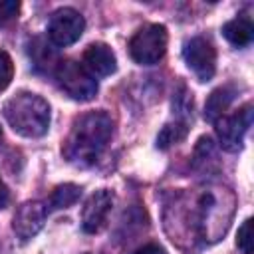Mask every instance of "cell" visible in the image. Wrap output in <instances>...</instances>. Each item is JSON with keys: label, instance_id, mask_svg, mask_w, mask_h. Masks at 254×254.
<instances>
[{"label": "cell", "instance_id": "16", "mask_svg": "<svg viewBox=\"0 0 254 254\" xmlns=\"http://www.w3.org/2000/svg\"><path fill=\"white\" fill-rule=\"evenodd\" d=\"M236 244L242 250V254H252L254 252V232H252V218H246L242 226L238 228Z\"/></svg>", "mask_w": 254, "mask_h": 254}, {"label": "cell", "instance_id": "3", "mask_svg": "<svg viewBox=\"0 0 254 254\" xmlns=\"http://www.w3.org/2000/svg\"><path fill=\"white\" fill-rule=\"evenodd\" d=\"M226 194L230 192L228 190L214 192V189H210V190H202L196 196V206L190 208V216H194L192 222L202 240H218L226 232L234 210L232 198L224 202Z\"/></svg>", "mask_w": 254, "mask_h": 254}, {"label": "cell", "instance_id": "8", "mask_svg": "<svg viewBox=\"0 0 254 254\" xmlns=\"http://www.w3.org/2000/svg\"><path fill=\"white\" fill-rule=\"evenodd\" d=\"M183 58L198 81H208L216 71V50L210 40L202 36H194L185 42Z\"/></svg>", "mask_w": 254, "mask_h": 254}, {"label": "cell", "instance_id": "7", "mask_svg": "<svg viewBox=\"0 0 254 254\" xmlns=\"http://www.w3.org/2000/svg\"><path fill=\"white\" fill-rule=\"evenodd\" d=\"M85 30L83 16L73 8H58L48 22V38L54 46L65 48L81 38Z\"/></svg>", "mask_w": 254, "mask_h": 254}, {"label": "cell", "instance_id": "14", "mask_svg": "<svg viewBox=\"0 0 254 254\" xmlns=\"http://www.w3.org/2000/svg\"><path fill=\"white\" fill-rule=\"evenodd\" d=\"M79 194H81V187H77L73 183H64V185H60V187L54 189V192L50 196V206L54 210L67 208V206H71V204L77 202Z\"/></svg>", "mask_w": 254, "mask_h": 254}, {"label": "cell", "instance_id": "9", "mask_svg": "<svg viewBox=\"0 0 254 254\" xmlns=\"http://www.w3.org/2000/svg\"><path fill=\"white\" fill-rule=\"evenodd\" d=\"M113 192L107 190V189H101V190H95L83 204V210H81V228L89 234H95L99 232L105 222H107V216L113 208Z\"/></svg>", "mask_w": 254, "mask_h": 254}, {"label": "cell", "instance_id": "5", "mask_svg": "<svg viewBox=\"0 0 254 254\" xmlns=\"http://www.w3.org/2000/svg\"><path fill=\"white\" fill-rule=\"evenodd\" d=\"M56 81L60 89L75 101H91L97 93V79L83 67V64L65 60L56 65Z\"/></svg>", "mask_w": 254, "mask_h": 254}, {"label": "cell", "instance_id": "20", "mask_svg": "<svg viewBox=\"0 0 254 254\" xmlns=\"http://www.w3.org/2000/svg\"><path fill=\"white\" fill-rule=\"evenodd\" d=\"M8 200H10L8 189H6V185H4V183H2V179H0V210L8 206Z\"/></svg>", "mask_w": 254, "mask_h": 254}, {"label": "cell", "instance_id": "13", "mask_svg": "<svg viewBox=\"0 0 254 254\" xmlns=\"http://www.w3.org/2000/svg\"><path fill=\"white\" fill-rule=\"evenodd\" d=\"M232 99H234V89L230 85H222V87L214 89L208 95L206 103H204V119L214 123L218 117L224 115V111L228 109V105L232 103Z\"/></svg>", "mask_w": 254, "mask_h": 254}, {"label": "cell", "instance_id": "10", "mask_svg": "<svg viewBox=\"0 0 254 254\" xmlns=\"http://www.w3.org/2000/svg\"><path fill=\"white\" fill-rule=\"evenodd\" d=\"M44 220H46V206L40 200H28L18 206L12 220V228L20 240H30L42 230Z\"/></svg>", "mask_w": 254, "mask_h": 254}, {"label": "cell", "instance_id": "4", "mask_svg": "<svg viewBox=\"0 0 254 254\" xmlns=\"http://www.w3.org/2000/svg\"><path fill=\"white\" fill-rule=\"evenodd\" d=\"M167 28L163 24H145L129 40V54L141 65L157 64L167 52Z\"/></svg>", "mask_w": 254, "mask_h": 254}, {"label": "cell", "instance_id": "19", "mask_svg": "<svg viewBox=\"0 0 254 254\" xmlns=\"http://www.w3.org/2000/svg\"><path fill=\"white\" fill-rule=\"evenodd\" d=\"M133 254H165V250H163V246H159V244L151 242V244H145V246L137 248Z\"/></svg>", "mask_w": 254, "mask_h": 254}, {"label": "cell", "instance_id": "2", "mask_svg": "<svg viewBox=\"0 0 254 254\" xmlns=\"http://www.w3.org/2000/svg\"><path fill=\"white\" fill-rule=\"evenodd\" d=\"M2 115L12 131L22 137H42L50 127V105L44 97L32 91L12 95L4 103Z\"/></svg>", "mask_w": 254, "mask_h": 254}, {"label": "cell", "instance_id": "1", "mask_svg": "<svg viewBox=\"0 0 254 254\" xmlns=\"http://www.w3.org/2000/svg\"><path fill=\"white\" fill-rule=\"evenodd\" d=\"M113 135V121L103 111H89L77 117L64 143V155L69 163L93 165Z\"/></svg>", "mask_w": 254, "mask_h": 254}, {"label": "cell", "instance_id": "12", "mask_svg": "<svg viewBox=\"0 0 254 254\" xmlns=\"http://www.w3.org/2000/svg\"><path fill=\"white\" fill-rule=\"evenodd\" d=\"M222 34L232 46H238V48L248 46L254 38L252 20L248 16H238V18H234V20H230L222 26Z\"/></svg>", "mask_w": 254, "mask_h": 254}, {"label": "cell", "instance_id": "15", "mask_svg": "<svg viewBox=\"0 0 254 254\" xmlns=\"http://www.w3.org/2000/svg\"><path fill=\"white\" fill-rule=\"evenodd\" d=\"M187 137V125L183 121H177V123H169L161 129L159 137H157V147L159 149H167L179 141H183Z\"/></svg>", "mask_w": 254, "mask_h": 254}, {"label": "cell", "instance_id": "11", "mask_svg": "<svg viewBox=\"0 0 254 254\" xmlns=\"http://www.w3.org/2000/svg\"><path fill=\"white\" fill-rule=\"evenodd\" d=\"M83 67L95 77H105V75H111L115 69H117V60H115V54L113 50L107 46V44H89L87 50L83 52Z\"/></svg>", "mask_w": 254, "mask_h": 254}, {"label": "cell", "instance_id": "17", "mask_svg": "<svg viewBox=\"0 0 254 254\" xmlns=\"http://www.w3.org/2000/svg\"><path fill=\"white\" fill-rule=\"evenodd\" d=\"M14 77V62L8 56V52H0V91L10 85Z\"/></svg>", "mask_w": 254, "mask_h": 254}, {"label": "cell", "instance_id": "21", "mask_svg": "<svg viewBox=\"0 0 254 254\" xmlns=\"http://www.w3.org/2000/svg\"><path fill=\"white\" fill-rule=\"evenodd\" d=\"M0 137H2V127H0Z\"/></svg>", "mask_w": 254, "mask_h": 254}, {"label": "cell", "instance_id": "6", "mask_svg": "<svg viewBox=\"0 0 254 254\" xmlns=\"http://www.w3.org/2000/svg\"><path fill=\"white\" fill-rule=\"evenodd\" d=\"M214 123H216V135H218L220 147L224 151L236 153V151H240L244 135L252 123V105L246 103L238 111L218 117Z\"/></svg>", "mask_w": 254, "mask_h": 254}, {"label": "cell", "instance_id": "18", "mask_svg": "<svg viewBox=\"0 0 254 254\" xmlns=\"http://www.w3.org/2000/svg\"><path fill=\"white\" fill-rule=\"evenodd\" d=\"M20 12V2L16 0H4L0 2V26L8 24L10 20H14Z\"/></svg>", "mask_w": 254, "mask_h": 254}]
</instances>
